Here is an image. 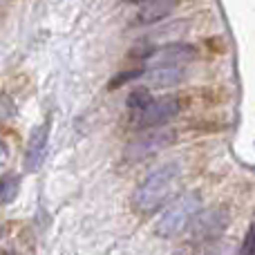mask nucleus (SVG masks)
Returning a JSON list of instances; mask_svg holds the SVG:
<instances>
[{"instance_id": "f257e3e1", "label": "nucleus", "mask_w": 255, "mask_h": 255, "mask_svg": "<svg viewBox=\"0 0 255 255\" xmlns=\"http://www.w3.org/2000/svg\"><path fill=\"white\" fill-rule=\"evenodd\" d=\"M179 163L175 161L150 172L139 184V188L134 190V206L141 213H154L159 208H163V204L170 199V195L179 186Z\"/></svg>"}, {"instance_id": "f03ea898", "label": "nucleus", "mask_w": 255, "mask_h": 255, "mask_svg": "<svg viewBox=\"0 0 255 255\" xmlns=\"http://www.w3.org/2000/svg\"><path fill=\"white\" fill-rule=\"evenodd\" d=\"M199 211H202V195L197 190L179 195L163 208V213L154 224V233L159 238H175L181 231H186V226Z\"/></svg>"}, {"instance_id": "7ed1b4c3", "label": "nucleus", "mask_w": 255, "mask_h": 255, "mask_svg": "<svg viewBox=\"0 0 255 255\" xmlns=\"http://www.w3.org/2000/svg\"><path fill=\"white\" fill-rule=\"evenodd\" d=\"M226 226H229V211L222 206H215L199 211L190 220V224L186 226V231H188L190 242H213L220 235H224Z\"/></svg>"}, {"instance_id": "20e7f679", "label": "nucleus", "mask_w": 255, "mask_h": 255, "mask_svg": "<svg viewBox=\"0 0 255 255\" xmlns=\"http://www.w3.org/2000/svg\"><path fill=\"white\" fill-rule=\"evenodd\" d=\"M172 141H175V130H170V128H150V132L136 136L128 143L126 159L128 161H141L150 154L166 150Z\"/></svg>"}, {"instance_id": "39448f33", "label": "nucleus", "mask_w": 255, "mask_h": 255, "mask_svg": "<svg viewBox=\"0 0 255 255\" xmlns=\"http://www.w3.org/2000/svg\"><path fill=\"white\" fill-rule=\"evenodd\" d=\"M179 101H177L175 97H163V99H157L152 103H150L145 110L136 112L134 117V128H159L161 124H168L170 119H175L177 115H179Z\"/></svg>"}, {"instance_id": "423d86ee", "label": "nucleus", "mask_w": 255, "mask_h": 255, "mask_svg": "<svg viewBox=\"0 0 255 255\" xmlns=\"http://www.w3.org/2000/svg\"><path fill=\"white\" fill-rule=\"evenodd\" d=\"M197 49L193 45H186V43H168L161 45V47H154L152 52L145 56V63L150 67H159V65H172V67H179L181 63H188L195 58Z\"/></svg>"}, {"instance_id": "0eeeda50", "label": "nucleus", "mask_w": 255, "mask_h": 255, "mask_svg": "<svg viewBox=\"0 0 255 255\" xmlns=\"http://www.w3.org/2000/svg\"><path fill=\"white\" fill-rule=\"evenodd\" d=\"M47 136H49V121H45L43 126H38L29 136L25 152V168L27 172H36L40 168L45 159V150H47Z\"/></svg>"}, {"instance_id": "6e6552de", "label": "nucleus", "mask_w": 255, "mask_h": 255, "mask_svg": "<svg viewBox=\"0 0 255 255\" xmlns=\"http://www.w3.org/2000/svg\"><path fill=\"white\" fill-rule=\"evenodd\" d=\"M139 81H143L150 88H172V85H179L184 81V70L172 65L150 67V70H143Z\"/></svg>"}, {"instance_id": "1a4fd4ad", "label": "nucleus", "mask_w": 255, "mask_h": 255, "mask_svg": "<svg viewBox=\"0 0 255 255\" xmlns=\"http://www.w3.org/2000/svg\"><path fill=\"white\" fill-rule=\"evenodd\" d=\"M175 7L177 0H145L136 11V22L139 25H154L166 16H170Z\"/></svg>"}, {"instance_id": "9d476101", "label": "nucleus", "mask_w": 255, "mask_h": 255, "mask_svg": "<svg viewBox=\"0 0 255 255\" xmlns=\"http://www.w3.org/2000/svg\"><path fill=\"white\" fill-rule=\"evenodd\" d=\"M18 188H20V179H18L16 175L4 177V179L0 181V206L13 202L16 195H18Z\"/></svg>"}, {"instance_id": "9b49d317", "label": "nucleus", "mask_w": 255, "mask_h": 255, "mask_svg": "<svg viewBox=\"0 0 255 255\" xmlns=\"http://www.w3.org/2000/svg\"><path fill=\"white\" fill-rule=\"evenodd\" d=\"M150 103H152V97H150L148 88H136V90H132L130 97H128V108L134 112L145 110Z\"/></svg>"}, {"instance_id": "f8f14e48", "label": "nucleus", "mask_w": 255, "mask_h": 255, "mask_svg": "<svg viewBox=\"0 0 255 255\" xmlns=\"http://www.w3.org/2000/svg\"><path fill=\"white\" fill-rule=\"evenodd\" d=\"M141 74H143V70H128L124 74H117L115 79L110 81V90L121 88V85H126V83H134V81L141 79Z\"/></svg>"}, {"instance_id": "ddd939ff", "label": "nucleus", "mask_w": 255, "mask_h": 255, "mask_svg": "<svg viewBox=\"0 0 255 255\" xmlns=\"http://www.w3.org/2000/svg\"><path fill=\"white\" fill-rule=\"evenodd\" d=\"M240 255H255V229L253 226L247 231V238H244V244H242Z\"/></svg>"}, {"instance_id": "4468645a", "label": "nucleus", "mask_w": 255, "mask_h": 255, "mask_svg": "<svg viewBox=\"0 0 255 255\" xmlns=\"http://www.w3.org/2000/svg\"><path fill=\"white\" fill-rule=\"evenodd\" d=\"M172 255H195V251H193V247H181V249H177Z\"/></svg>"}, {"instance_id": "2eb2a0df", "label": "nucleus", "mask_w": 255, "mask_h": 255, "mask_svg": "<svg viewBox=\"0 0 255 255\" xmlns=\"http://www.w3.org/2000/svg\"><path fill=\"white\" fill-rule=\"evenodd\" d=\"M206 255H222L220 249H211V251H206Z\"/></svg>"}, {"instance_id": "dca6fc26", "label": "nucleus", "mask_w": 255, "mask_h": 255, "mask_svg": "<svg viewBox=\"0 0 255 255\" xmlns=\"http://www.w3.org/2000/svg\"><path fill=\"white\" fill-rule=\"evenodd\" d=\"M126 2H141V0H126Z\"/></svg>"}]
</instances>
